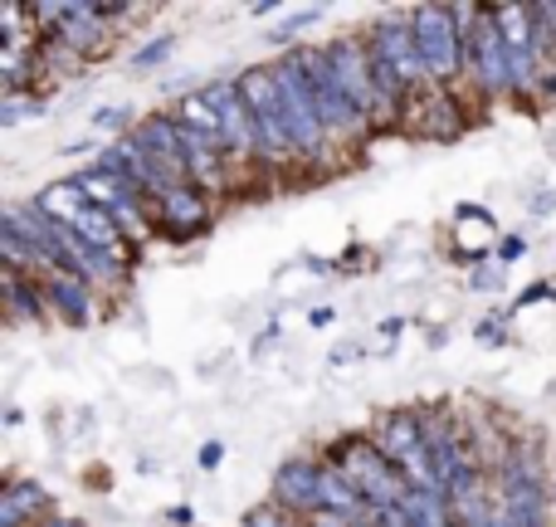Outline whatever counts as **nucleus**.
Wrapping results in <instances>:
<instances>
[{
  "instance_id": "nucleus-4",
  "label": "nucleus",
  "mask_w": 556,
  "mask_h": 527,
  "mask_svg": "<svg viewBox=\"0 0 556 527\" xmlns=\"http://www.w3.org/2000/svg\"><path fill=\"white\" fill-rule=\"evenodd\" d=\"M240 78V93L250 103V117H254V133H260V172H293L298 162V147H293V133H288V108H283V88H278V68L274 64H254L244 68Z\"/></svg>"
},
{
  "instance_id": "nucleus-11",
  "label": "nucleus",
  "mask_w": 556,
  "mask_h": 527,
  "mask_svg": "<svg viewBox=\"0 0 556 527\" xmlns=\"http://www.w3.org/2000/svg\"><path fill=\"white\" fill-rule=\"evenodd\" d=\"M323 474H327L323 460H303V454H298V460H283L269 479V499L283 513H293V518L313 523L317 513H323Z\"/></svg>"
},
{
  "instance_id": "nucleus-28",
  "label": "nucleus",
  "mask_w": 556,
  "mask_h": 527,
  "mask_svg": "<svg viewBox=\"0 0 556 527\" xmlns=\"http://www.w3.org/2000/svg\"><path fill=\"white\" fill-rule=\"evenodd\" d=\"M528 211H532V215H552V211H556V191H552V186H547V191H542V196H532V201H528Z\"/></svg>"
},
{
  "instance_id": "nucleus-14",
  "label": "nucleus",
  "mask_w": 556,
  "mask_h": 527,
  "mask_svg": "<svg viewBox=\"0 0 556 527\" xmlns=\"http://www.w3.org/2000/svg\"><path fill=\"white\" fill-rule=\"evenodd\" d=\"M425 430H430V421H425L420 411H410V405H401V411H386L366 435H371L376 450L401 469V464H410L415 454H425Z\"/></svg>"
},
{
  "instance_id": "nucleus-19",
  "label": "nucleus",
  "mask_w": 556,
  "mask_h": 527,
  "mask_svg": "<svg viewBox=\"0 0 556 527\" xmlns=\"http://www.w3.org/2000/svg\"><path fill=\"white\" fill-rule=\"evenodd\" d=\"M35 205L49 215V221H59V225H74L78 215L88 211V196L78 191L74 181H54V186H45V191L35 196Z\"/></svg>"
},
{
  "instance_id": "nucleus-32",
  "label": "nucleus",
  "mask_w": 556,
  "mask_h": 527,
  "mask_svg": "<svg viewBox=\"0 0 556 527\" xmlns=\"http://www.w3.org/2000/svg\"><path fill=\"white\" fill-rule=\"evenodd\" d=\"M307 323H313V327H327V323H332V308H313V313H307Z\"/></svg>"
},
{
  "instance_id": "nucleus-20",
  "label": "nucleus",
  "mask_w": 556,
  "mask_h": 527,
  "mask_svg": "<svg viewBox=\"0 0 556 527\" xmlns=\"http://www.w3.org/2000/svg\"><path fill=\"white\" fill-rule=\"evenodd\" d=\"M323 15H327L323 5H303V10H293V15H288L283 25H278L274 35H269V45H278V49H283V54H288V49H298V45H303V39H298V35H303V29H313Z\"/></svg>"
},
{
  "instance_id": "nucleus-16",
  "label": "nucleus",
  "mask_w": 556,
  "mask_h": 527,
  "mask_svg": "<svg viewBox=\"0 0 556 527\" xmlns=\"http://www.w3.org/2000/svg\"><path fill=\"white\" fill-rule=\"evenodd\" d=\"M54 518V509H49V493L39 489L35 479H5V489H0V527H39Z\"/></svg>"
},
{
  "instance_id": "nucleus-18",
  "label": "nucleus",
  "mask_w": 556,
  "mask_h": 527,
  "mask_svg": "<svg viewBox=\"0 0 556 527\" xmlns=\"http://www.w3.org/2000/svg\"><path fill=\"white\" fill-rule=\"evenodd\" d=\"M68 181H74L78 191L88 196V205H98V211H117V205H123L127 196H137L132 186H123V181H117L113 172H103V166H98V162L78 166V172L68 176ZM137 201H142V196H137Z\"/></svg>"
},
{
  "instance_id": "nucleus-30",
  "label": "nucleus",
  "mask_w": 556,
  "mask_h": 527,
  "mask_svg": "<svg viewBox=\"0 0 556 527\" xmlns=\"http://www.w3.org/2000/svg\"><path fill=\"white\" fill-rule=\"evenodd\" d=\"M39 527H88L84 518H68V513H54L49 523H39Z\"/></svg>"
},
{
  "instance_id": "nucleus-23",
  "label": "nucleus",
  "mask_w": 556,
  "mask_h": 527,
  "mask_svg": "<svg viewBox=\"0 0 556 527\" xmlns=\"http://www.w3.org/2000/svg\"><path fill=\"white\" fill-rule=\"evenodd\" d=\"M172 49H176V35H156V39H147L142 49H132L127 68H132V74H152L156 64H166V59H172Z\"/></svg>"
},
{
  "instance_id": "nucleus-17",
  "label": "nucleus",
  "mask_w": 556,
  "mask_h": 527,
  "mask_svg": "<svg viewBox=\"0 0 556 527\" xmlns=\"http://www.w3.org/2000/svg\"><path fill=\"white\" fill-rule=\"evenodd\" d=\"M0 293H5L10 323H45L49 303H45V278L15 274V268H0Z\"/></svg>"
},
{
  "instance_id": "nucleus-25",
  "label": "nucleus",
  "mask_w": 556,
  "mask_h": 527,
  "mask_svg": "<svg viewBox=\"0 0 556 527\" xmlns=\"http://www.w3.org/2000/svg\"><path fill=\"white\" fill-rule=\"evenodd\" d=\"M522 254H528V240H522V235H508V240H498V250H493V260H498L503 268H508V264H518Z\"/></svg>"
},
{
  "instance_id": "nucleus-10",
  "label": "nucleus",
  "mask_w": 556,
  "mask_h": 527,
  "mask_svg": "<svg viewBox=\"0 0 556 527\" xmlns=\"http://www.w3.org/2000/svg\"><path fill=\"white\" fill-rule=\"evenodd\" d=\"M201 88L225 117V162H230L235 181H240V172L260 166V133H254L250 103H244V93H240V78H211V84H201Z\"/></svg>"
},
{
  "instance_id": "nucleus-8",
  "label": "nucleus",
  "mask_w": 556,
  "mask_h": 527,
  "mask_svg": "<svg viewBox=\"0 0 556 527\" xmlns=\"http://www.w3.org/2000/svg\"><path fill=\"white\" fill-rule=\"evenodd\" d=\"M278 88H283V108H288V133H293V147H298V162H303V172H323L327 162H332V137H327L323 127V113H317L313 93L303 88V78H298V68L288 64L283 54H278Z\"/></svg>"
},
{
  "instance_id": "nucleus-24",
  "label": "nucleus",
  "mask_w": 556,
  "mask_h": 527,
  "mask_svg": "<svg viewBox=\"0 0 556 527\" xmlns=\"http://www.w3.org/2000/svg\"><path fill=\"white\" fill-rule=\"evenodd\" d=\"M473 293H503L508 288V268L503 264H479V274H469Z\"/></svg>"
},
{
  "instance_id": "nucleus-33",
  "label": "nucleus",
  "mask_w": 556,
  "mask_h": 527,
  "mask_svg": "<svg viewBox=\"0 0 556 527\" xmlns=\"http://www.w3.org/2000/svg\"><path fill=\"white\" fill-rule=\"evenodd\" d=\"M552 518H556V469H552Z\"/></svg>"
},
{
  "instance_id": "nucleus-31",
  "label": "nucleus",
  "mask_w": 556,
  "mask_h": 527,
  "mask_svg": "<svg viewBox=\"0 0 556 527\" xmlns=\"http://www.w3.org/2000/svg\"><path fill=\"white\" fill-rule=\"evenodd\" d=\"M473 332H479V337H483V342H503L498 323H479V327H473Z\"/></svg>"
},
{
  "instance_id": "nucleus-26",
  "label": "nucleus",
  "mask_w": 556,
  "mask_h": 527,
  "mask_svg": "<svg viewBox=\"0 0 556 527\" xmlns=\"http://www.w3.org/2000/svg\"><path fill=\"white\" fill-rule=\"evenodd\" d=\"M552 298H556V288L547 284V278H542V284H532V288H528V293H518V298H513V308H532V303H552Z\"/></svg>"
},
{
  "instance_id": "nucleus-2",
  "label": "nucleus",
  "mask_w": 556,
  "mask_h": 527,
  "mask_svg": "<svg viewBox=\"0 0 556 527\" xmlns=\"http://www.w3.org/2000/svg\"><path fill=\"white\" fill-rule=\"evenodd\" d=\"M283 59L298 68L303 88L313 93V103H317V113H323V127H327V137H332V152L337 156L352 152V147H362V142H371V137H376L371 123L356 113L352 98H346L342 84L332 78V64H327L323 45H298V49H288Z\"/></svg>"
},
{
  "instance_id": "nucleus-6",
  "label": "nucleus",
  "mask_w": 556,
  "mask_h": 527,
  "mask_svg": "<svg viewBox=\"0 0 556 527\" xmlns=\"http://www.w3.org/2000/svg\"><path fill=\"white\" fill-rule=\"evenodd\" d=\"M327 464H332V469H342L346 479L356 484V493H362V499L371 503L376 513L401 509V503L415 493L410 484H405V474L395 469V464L386 460L381 450H376L371 435H342V440H332V450H327Z\"/></svg>"
},
{
  "instance_id": "nucleus-22",
  "label": "nucleus",
  "mask_w": 556,
  "mask_h": 527,
  "mask_svg": "<svg viewBox=\"0 0 556 527\" xmlns=\"http://www.w3.org/2000/svg\"><path fill=\"white\" fill-rule=\"evenodd\" d=\"M93 133H103L108 142H117V137H127L137 127V117H132V108H123V103H103V108H93Z\"/></svg>"
},
{
  "instance_id": "nucleus-5",
  "label": "nucleus",
  "mask_w": 556,
  "mask_h": 527,
  "mask_svg": "<svg viewBox=\"0 0 556 527\" xmlns=\"http://www.w3.org/2000/svg\"><path fill=\"white\" fill-rule=\"evenodd\" d=\"M366 54L376 64V78L391 98H410L420 88H430V74H425V59L415 49V29H410V10H395V15H381L371 29H366Z\"/></svg>"
},
{
  "instance_id": "nucleus-13",
  "label": "nucleus",
  "mask_w": 556,
  "mask_h": 527,
  "mask_svg": "<svg viewBox=\"0 0 556 527\" xmlns=\"http://www.w3.org/2000/svg\"><path fill=\"white\" fill-rule=\"evenodd\" d=\"M132 137L147 147V156H152L156 172H162L172 186L191 181V166H186V137H181V123H176V113H147V117H137Z\"/></svg>"
},
{
  "instance_id": "nucleus-12",
  "label": "nucleus",
  "mask_w": 556,
  "mask_h": 527,
  "mask_svg": "<svg viewBox=\"0 0 556 527\" xmlns=\"http://www.w3.org/2000/svg\"><path fill=\"white\" fill-rule=\"evenodd\" d=\"M215 225V196L201 191L195 181H181L156 201V230L172 240H195Z\"/></svg>"
},
{
  "instance_id": "nucleus-7",
  "label": "nucleus",
  "mask_w": 556,
  "mask_h": 527,
  "mask_svg": "<svg viewBox=\"0 0 556 527\" xmlns=\"http://www.w3.org/2000/svg\"><path fill=\"white\" fill-rule=\"evenodd\" d=\"M415 49L425 59V74L440 88H459L464 93V29L454 5H415L410 10Z\"/></svg>"
},
{
  "instance_id": "nucleus-15",
  "label": "nucleus",
  "mask_w": 556,
  "mask_h": 527,
  "mask_svg": "<svg viewBox=\"0 0 556 527\" xmlns=\"http://www.w3.org/2000/svg\"><path fill=\"white\" fill-rule=\"evenodd\" d=\"M45 303L59 323L88 327L98 317V288H88L84 278H74V274H49L45 278Z\"/></svg>"
},
{
  "instance_id": "nucleus-9",
  "label": "nucleus",
  "mask_w": 556,
  "mask_h": 527,
  "mask_svg": "<svg viewBox=\"0 0 556 527\" xmlns=\"http://www.w3.org/2000/svg\"><path fill=\"white\" fill-rule=\"evenodd\" d=\"M464 123H469V98L459 88L430 84L405 98V108H401V133L425 137V142H454L464 133Z\"/></svg>"
},
{
  "instance_id": "nucleus-21",
  "label": "nucleus",
  "mask_w": 556,
  "mask_h": 527,
  "mask_svg": "<svg viewBox=\"0 0 556 527\" xmlns=\"http://www.w3.org/2000/svg\"><path fill=\"white\" fill-rule=\"evenodd\" d=\"M45 113V93L39 88H25V93H0V127H15L25 117Z\"/></svg>"
},
{
  "instance_id": "nucleus-27",
  "label": "nucleus",
  "mask_w": 556,
  "mask_h": 527,
  "mask_svg": "<svg viewBox=\"0 0 556 527\" xmlns=\"http://www.w3.org/2000/svg\"><path fill=\"white\" fill-rule=\"evenodd\" d=\"M195 460H201V469H205V474H215V469H220V460H225V444H220V440H205Z\"/></svg>"
},
{
  "instance_id": "nucleus-1",
  "label": "nucleus",
  "mask_w": 556,
  "mask_h": 527,
  "mask_svg": "<svg viewBox=\"0 0 556 527\" xmlns=\"http://www.w3.org/2000/svg\"><path fill=\"white\" fill-rule=\"evenodd\" d=\"M454 15H459L464 29V88L479 93L483 103L513 98V59H508V39H503L498 20H493V5H454Z\"/></svg>"
},
{
  "instance_id": "nucleus-3",
  "label": "nucleus",
  "mask_w": 556,
  "mask_h": 527,
  "mask_svg": "<svg viewBox=\"0 0 556 527\" xmlns=\"http://www.w3.org/2000/svg\"><path fill=\"white\" fill-rule=\"evenodd\" d=\"M327 64H332V78L342 84V93L352 98V108L371 123V133H391V127H401V98H391L381 88V78H376V64L371 54H366V39L362 35H337L323 45Z\"/></svg>"
},
{
  "instance_id": "nucleus-29",
  "label": "nucleus",
  "mask_w": 556,
  "mask_h": 527,
  "mask_svg": "<svg viewBox=\"0 0 556 527\" xmlns=\"http://www.w3.org/2000/svg\"><path fill=\"white\" fill-rule=\"evenodd\" d=\"M376 527H410V523H405L401 509H391V513H376Z\"/></svg>"
}]
</instances>
